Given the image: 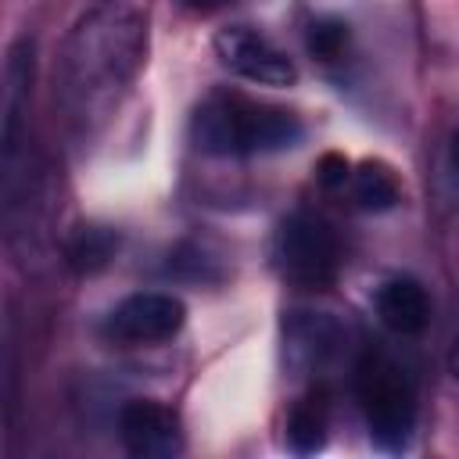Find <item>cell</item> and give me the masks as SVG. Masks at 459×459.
Returning a JSON list of instances; mask_svg holds the SVG:
<instances>
[{
  "mask_svg": "<svg viewBox=\"0 0 459 459\" xmlns=\"http://www.w3.org/2000/svg\"><path fill=\"white\" fill-rule=\"evenodd\" d=\"M147 61V11L133 0L90 7L57 54L54 100L75 133H97L122 104Z\"/></svg>",
  "mask_w": 459,
  "mask_h": 459,
  "instance_id": "cell-1",
  "label": "cell"
},
{
  "mask_svg": "<svg viewBox=\"0 0 459 459\" xmlns=\"http://www.w3.org/2000/svg\"><path fill=\"white\" fill-rule=\"evenodd\" d=\"M301 118L280 104L255 100L237 90H212L190 118V136L201 154L212 158H247L298 147Z\"/></svg>",
  "mask_w": 459,
  "mask_h": 459,
  "instance_id": "cell-2",
  "label": "cell"
},
{
  "mask_svg": "<svg viewBox=\"0 0 459 459\" xmlns=\"http://www.w3.org/2000/svg\"><path fill=\"white\" fill-rule=\"evenodd\" d=\"M355 398L369 437L384 452H402L416 427V377L387 348H366L355 362Z\"/></svg>",
  "mask_w": 459,
  "mask_h": 459,
  "instance_id": "cell-3",
  "label": "cell"
},
{
  "mask_svg": "<svg viewBox=\"0 0 459 459\" xmlns=\"http://www.w3.org/2000/svg\"><path fill=\"white\" fill-rule=\"evenodd\" d=\"M273 258L287 283L301 290H326L341 273V240L326 219L294 212L276 230Z\"/></svg>",
  "mask_w": 459,
  "mask_h": 459,
  "instance_id": "cell-4",
  "label": "cell"
},
{
  "mask_svg": "<svg viewBox=\"0 0 459 459\" xmlns=\"http://www.w3.org/2000/svg\"><path fill=\"white\" fill-rule=\"evenodd\" d=\"M215 61L247 82L258 86H294L298 82V65L287 57V50H280L265 32L251 29V25H226L215 32L212 39Z\"/></svg>",
  "mask_w": 459,
  "mask_h": 459,
  "instance_id": "cell-5",
  "label": "cell"
},
{
  "mask_svg": "<svg viewBox=\"0 0 459 459\" xmlns=\"http://www.w3.org/2000/svg\"><path fill=\"white\" fill-rule=\"evenodd\" d=\"M186 323V305L176 294L165 290H136L129 298H122L108 319H104V333L115 344H161L172 341Z\"/></svg>",
  "mask_w": 459,
  "mask_h": 459,
  "instance_id": "cell-6",
  "label": "cell"
},
{
  "mask_svg": "<svg viewBox=\"0 0 459 459\" xmlns=\"http://www.w3.org/2000/svg\"><path fill=\"white\" fill-rule=\"evenodd\" d=\"M118 437L136 459H169L183 452L179 416L154 398H133L118 409Z\"/></svg>",
  "mask_w": 459,
  "mask_h": 459,
  "instance_id": "cell-7",
  "label": "cell"
},
{
  "mask_svg": "<svg viewBox=\"0 0 459 459\" xmlns=\"http://www.w3.org/2000/svg\"><path fill=\"white\" fill-rule=\"evenodd\" d=\"M32 65L36 50L32 39L22 36L7 50V68H4V176L14 172L22 140H25V122H29V97H32Z\"/></svg>",
  "mask_w": 459,
  "mask_h": 459,
  "instance_id": "cell-8",
  "label": "cell"
},
{
  "mask_svg": "<svg viewBox=\"0 0 459 459\" xmlns=\"http://www.w3.org/2000/svg\"><path fill=\"white\" fill-rule=\"evenodd\" d=\"M377 316L398 337H416L430 323V294L412 276H391L377 290Z\"/></svg>",
  "mask_w": 459,
  "mask_h": 459,
  "instance_id": "cell-9",
  "label": "cell"
},
{
  "mask_svg": "<svg viewBox=\"0 0 459 459\" xmlns=\"http://www.w3.org/2000/svg\"><path fill=\"white\" fill-rule=\"evenodd\" d=\"M118 240H122L118 230L100 226V222H82L65 240V262L79 276H93L104 265H111V258L118 255Z\"/></svg>",
  "mask_w": 459,
  "mask_h": 459,
  "instance_id": "cell-10",
  "label": "cell"
},
{
  "mask_svg": "<svg viewBox=\"0 0 459 459\" xmlns=\"http://www.w3.org/2000/svg\"><path fill=\"white\" fill-rule=\"evenodd\" d=\"M326 420H330L326 391L312 387L308 394H301L290 405V416H287V445H290V452H298V455L316 452L323 445V437H326Z\"/></svg>",
  "mask_w": 459,
  "mask_h": 459,
  "instance_id": "cell-11",
  "label": "cell"
},
{
  "mask_svg": "<svg viewBox=\"0 0 459 459\" xmlns=\"http://www.w3.org/2000/svg\"><path fill=\"white\" fill-rule=\"evenodd\" d=\"M351 197L366 212H387L402 201V179L387 161L366 158L351 172Z\"/></svg>",
  "mask_w": 459,
  "mask_h": 459,
  "instance_id": "cell-12",
  "label": "cell"
},
{
  "mask_svg": "<svg viewBox=\"0 0 459 459\" xmlns=\"http://www.w3.org/2000/svg\"><path fill=\"white\" fill-rule=\"evenodd\" d=\"M348 43H351V29H348V22L337 18V14H319V18H312L308 29H305V47H308V54L319 57V61H337V57H344Z\"/></svg>",
  "mask_w": 459,
  "mask_h": 459,
  "instance_id": "cell-13",
  "label": "cell"
},
{
  "mask_svg": "<svg viewBox=\"0 0 459 459\" xmlns=\"http://www.w3.org/2000/svg\"><path fill=\"white\" fill-rule=\"evenodd\" d=\"M344 179H351L348 161L341 154H323V161H319V183L323 186H341Z\"/></svg>",
  "mask_w": 459,
  "mask_h": 459,
  "instance_id": "cell-14",
  "label": "cell"
},
{
  "mask_svg": "<svg viewBox=\"0 0 459 459\" xmlns=\"http://www.w3.org/2000/svg\"><path fill=\"white\" fill-rule=\"evenodd\" d=\"M448 165H452V172H455V183H459V126H455V133H452V143H448Z\"/></svg>",
  "mask_w": 459,
  "mask_h": 459,
  "instance_id": "cell-15",
  "label": "cell"
},
{
  "mask_svg": "<svg viewBox=\"0 0 459 459\" xmlns=\"http://www.w3.org/2000/svg\"><path fill=\"white\" fill-rule=\"evenodd\" d=\"M448 373L459 380V333H455V341H452V348H448Z\"/></svg>",
  "mask_w": 459,
  "mask_h": 459,
  "instance_id": "cell-16",
  "label": "cell"
},
{
  "mask_svg": "<svg viewBox=\"0 0 459 459\" xmlns=\"http://www.w3.org/2000/svg\"><path fill=\"white\" fill-rule=\"evenodd\" d=\"M186 7H194V11H215V7H222V4H230V0H183Z\"/></svg>",
  "mask_w": 459,
  "mask_h": 459,
  "instance_id": "cell-17",
  "label": "cell"
}]
</instances>
